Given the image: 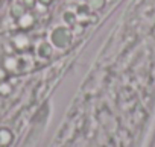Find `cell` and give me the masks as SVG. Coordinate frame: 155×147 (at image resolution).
I'll list each match as a JSON object with an SVG mask.
<instances>
[{
  "mask_svg": "<svg viewBox=\"0 0 155 147\" xmlns=\"http://www.w3.org/2000/svg\"><path fill=\"white\" fill-rule=\"evenodd\" d=\"M50 40H52V43H53L56 47L62 49V47H67V46H68V43H70V40H71V34H70V30H68L67 27L59 26V27L53 29V32H52V35H50Z\"/></svg>",
  "mask_w": 155,
  "mask_h": 147,
  "instance_id": "1",
  "label": "cell"
},
{
  "mask_svg": "<svg viewBox=\"0 0 155 147\" xmlns=\"http://www.w3.org/2000/svg\"><path fill=\"white\" fill-rule=\"evenodd\" d=\"M17 23H18L20 27H23V29H29V27L34 26V23H35V17H34L32 14H29V12H25V14H21V15L17 18Z\"/></svg>",
  "mask_w": 155,
  "mask_h": 147,
  "instance_id": "2",
  "label": "cell"
},
{
  "mask_svg": "<svg viewBox=\"0 0 155 147\" xmlns=\"http://www.w3.org/2000/svg\"><path fill=\"white\" fill-rule=\"evenodd\" d=\"M11 141H12V132L6 127H2L0 129V145L6 147L11 144Z\"/></svg>",
  "mask_w": 155,
  "mask_h": 147,
  "instance_id": "3",
  "label": "cell"
},
{
  "mask_svg": "<svg viewBox=\"0 0 155 147\" xmlns=\"http://www.w3.org/2000/svg\"><path fill=\"white\" fill-rule=\"evenodd\" d=\"M12 44H14L15 49L23 50V49H26V47L29 46V40H28L26 37H23V35H17V37L12 40Z\"/></svg>",
  "mask_w": 155,
  "mask_h": 147,
  "instance_id": "4",
  "label": "cell"
},
{
  "mask_svg": "<svg viewBox=\"0 0 155 147\" xmlns=\"http://www.w3.org/2000/svg\"><path fill=\"white\" fill-rule=\"evenodd\" d=\"M38 55L43 56V58H49V56L52 55V47L49 46V43L40 44V47H38Z\"/></svg>",
  "mask_w": 155,
  "mask_h": 147,
  "instance_id": "5",
  "label": "cell"
},
{
  "mask_svg": "<svg viewBox=\"0 0 155 147\" xmlns=\"http://www.w3.org/2000/svg\"><path fill=\"white\" fill-rule=\"evenodd\" d=\"M11 91H12V87L9 84H5V82L0 84V94H2V96H8Z\"/></svg>",
  "mask_w": 155,
  "mask_h": 147,
  "instance_id": "6",
  "label": "cell"
},
{
  "mask_svg": "<svg viewBox=\"0 0 155 147\" xmlns=\"http://www.w3.org/2000/svg\"><path fill=\"white\" fill-rule=\"evenodd\" d=\"M15 67H17V61H15L14 58H6V59H5V68H8V70H15Z\"/></svg>",
  "mask_w": 155,
  "mask_h": 147,
  "instance_id": "7",
  "label": "cell"
},
{
  "mask_svg": "<svg viewBox=\"0 0 155 147\" xmlns=\"http://www.w3.org/2000/svg\"><path fill=\"white\" fill-rule=\"evenodd\" d=\"M12 14L18 18L21 14H25V6H21V5H18V3L14 5V6H12Z\"/></svg>",
  "mask_w": 155,
  "mask_h": 147,
  "instance_id": "8",
  "label": "cell"
},
{
  "mask_svg": "<svg viewBox=\"0 0 155 147\" xmlns=\"http://www.w3.org/2000/svg\"><path fill=\"white\" fill-rule=\"evenodd\" d=\"M64 21L73 26V23L76 21V17H74V14H71V12H65V14H64Z\"/></svg>",
  "mask_w": 155,
  "mask_h": 147,
  "instance_id": "9",
  "label": "cell"
},
{
  "mask_svg": "<svg viewBox=\"0 0 155 147\" xmlns=\"http://www.w3.org/2000/svg\"><path fill=\"white\" fill-rule=\"evenodd\" d=\"M90 5H91L94 9H102L104 5H105V2H104V0H90Z\"/></svg>",
  "mask_w": 155,
  "mask_h": 147,
  "instance_id": "10",
  "label": "cell"
},
{
  "mask_svg": "<svg viewBox=\"0 0 155 147\" xmlns=\"http://www.w3.org/2000/svg\"><path fill=\"white\" fill-rule=\"evenodd\" d=\"M6 76H8V75H6V70H5V68H0V81H5Z\"/></svg>",
  "mask_w": 155,
  "mask_h": 147,
  "instance_id": "11",
  "label": "cell"
},
{
  "mask_svg": "<svg viewBox=\"0 0 155 147\" xmlns=\"http://www.w3.org/2000/svg\"><path fill=\"white\" fill-rule=\"evenodd\" d=\"M40 2H41L43 5H50V3L53 2V0H40Z\"/></svg>",
  "mask_w": 155,
  "mask_h": 147,
  "instance_id": "12",
  "label": "cell"
}]
</instances>
